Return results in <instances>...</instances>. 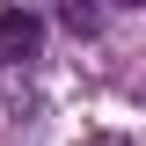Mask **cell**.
<instances>
[{
  "mask_svg": "<svg viewBox=\"0 0 146 146\" xmlns=\"http://www.w3.org/2000/svg\"><path fill=\"white\" fill-rule=\"evenodd\" d=\"M36 51H44V15H29V7H0V66L36 58Z\"/></svg>",
  "mask_w": 146,
  "mask_h": 146,
  "instance_id": "1",
  "label": "cell"
}]
</instances>
